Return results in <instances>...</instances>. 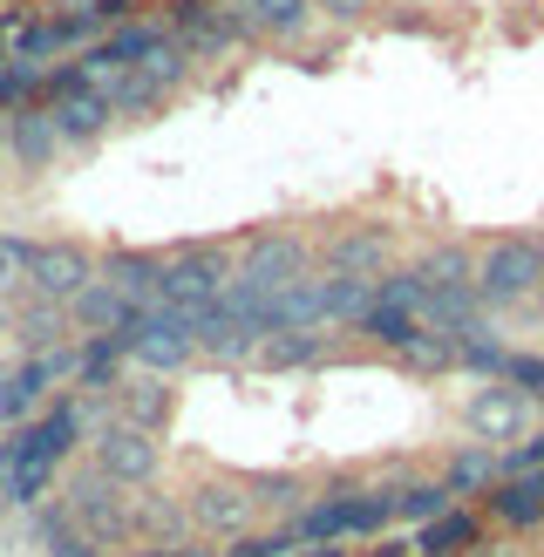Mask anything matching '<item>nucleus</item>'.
<instances>
[{
  "mask_svg": "<svg viewBox=\"0 0 544 557\" xmlns=\"http://www.w3.org/2000/svg\"><path fill=\"white\" fill-rule=\"evenodd\" d=\"M69 442H75V408H54L48 422H35L27 435H14L8 449H0V490H8L14 504H35L54 483V462H62Z\"/></svg>",
  "mask_w": 544,
  "mask_h": 557,
  "instance_id": "f257e3e1",
  "label": "nucleus"
},
{
  "mask_svg": "<svg viewBox=\"0 0 544 557\" xmlns=\"http://www.w3.org/2000/svg\"><path fill=\"white\" fill-rule=\"evenodd\" d=\"M477 531H483V517L456 510V517H443V523H429V531L416 537V550H422V557H456L462 544H477Z\"/></svg>",
  "mask_w": 544,
  "mask_h": 557,
  "instance_id": "f03ea898",
  "label": "nucleus"
},
{
  "mask_svg": "<svg viewBox=\"0 0 544 557\" xmlns=\"http://www.w3.org/2000/svg\"><path fill=\"white\" fill-rule=\"evenodd\" d=\"M490 510H497L504 523H537V517H544V476H517V483H504L497 496H490Z\"/></svg>",
  "mask_w": 544,
  "mask_h": 557,
  "instance_id": "7ed1b4c3",
  "label": "nucleus"
},
{
  "mask_svg": "<svg viewBox=\"0 0 544 557\" xmlns=\"http://www.w3.org/2000/svg\"><path fill=\"white\" fill-rule=\"evenodd\" d=\"M259 8V21H272V27H293L299 14H307V0H252Z\"/></svg>",
  "mask_w": 544,
  "mask_h": 557,
  "instance_id": "20e7f679",
  "label": "nucleus"
},
{
  "mask_svg": "<svg viewBox=\"0 0 544 557\" xmlns=\"http://www.w3.org/2000/svg\"><path fill=\"white\" fill-rule=\"evenodd\" d=\"M286 544H245V550H225V557H280Z\"/></svg>",
  "mask_w": 544,
  "mask_h": 557,
  "instance_id": "39448f33",
  "label": "nucleus"
},
{
  "mask_svg": "<svg viewBox=\"0 0 544 557\" xmlns=\"http://www.w3.org/2000/svg\"><path fill=\"white\" fill-rule=\"evenodd\" d=\"M307 557H341V550H334V544H313V550H307Z\"/></svg>",
  "mask_w": 544,
  "mask_h": 557,
  "instance_id": "423d86ee",
  "label": "nucleus"
}]
</instances>
